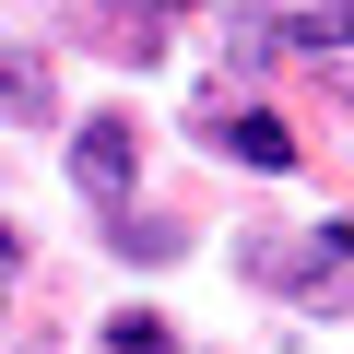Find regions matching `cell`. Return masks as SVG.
Here are the masks:
<instances>
[{"label":"cell","instance_id":"6da1fadb","mask_svg":"<svg viewBox=\"0 0 354 354\" xmlns=\"http://www.w3.org/2000/svg\"><path fill=\"white\" fill-rule=\"evenodd\" d=\"M342 260H354V225H295V236H248V248H236V272H248V283H283V295L330 283Z\"/></svg>","mask_w":354,"mask_h":354},{"label":"cell","instance_id":"7a4b0ae2","mask_svg":"<svg viewBox=\"0 0 354 354\" xmlns=\"http://www.w3.org/2000/svg\"><path fill=\"white\" fill-rule=\"evenodd\" d=\"M71 177H83V201H95V213H130L142 130H130V118H83V130H71Z\"/></svg>","mask_w":354,"mask_h":354},{"label":"cell","instance_id":"3957f363","mask_svg":"<svg viewBox=\"0 0 354 354\" xmlns=\"http://www.w3.org/2000/svg\"><path fill=\"white\" fill-rule=\"evenodd\" d=\"M201 142H213V153H236V165H260V177H283V165H295V130H283L272 106H213V118H201Z\"/></svg>","mask_w":354,"mask_h":354},{"label":"cell","instance_id":"277c9868","mask_svg":"<svg viewBox=\"0 0 354 354\" xmlns=\"http://www.w3.org/2000/svg\"><path fill=\"white\" fill-rule=\"evenodd\" d=\"M272 59H354V0H307V12H272Z\"/></svg>","mask_w":354,"mask_h":354},{"label":"cell","instance_id":"5b68a950","mask_svg":"<svg viewBox=\"0 0 354 354\" xmlns=\"http://www.w3.org/2000/svg\"><path fill=\"white\" fill-rule=\"evenodd\" d=\"M165 24H177V0H95V48L106 59H165Z\"/></svg>","mask_w":354,"mask_h":354},{"label":"cell","instance_id":"8992f818","mask_svg":"<svg viewBox=\"0 0 354 354\" xmlns=\"http://www.w3.org/2000/svg\"><path fill=\"white\" fill-rule=\"evenodd\" d=\"M0 118H12V130H48V118H59L48 59H36V48H12V36H0Z\"/></svg>","mask_w":354,"mask_h":354},{"label":"cell","instance_id":"52a82bcc","mask_svg":"<svg viewBox=\"0 0 354 354\" xmlns=\"http://www.w3.org/2000/svg\"><path fill=\"white\" fill-rule=\"evenodd\" d=\"M106 248H118V260H142V272H153V260H177V236H165L153 213H106Z\"/></svg>","mask_w":354,"mask_h":354},{"label":"cell","instance_id":"ba28073f","mask_svg":"<svg viewBox=\"0 0 354 354\" xmlns=\"http://www.w3.org/2000/svg\"><path fill=\"white\" fill-rule=\"evenodd\" d=\"M106 354H165V319H153V307H118V319H106Z\"/></svg>","mask_w":354,"mask_h":354},{"label":"cell","instance_id":"9c48e42d","mask_svg":"<svg viewBox=\"0 0 354 354\" xmlns=\"http://www.w3.org/2000/svg\"><path fill=\"white\" fill-rule=\"evenodd\" d=\"M12 260H24V236H12V225H0V283H12Z\"/></svg>","mask_w":354,"mask_h":354},{"label":"cell","instance_id":"30bf717a","mask_svg":"<svg viewBox=\"0 0 354 354\" xmlns=\"http://www.w3.org/2000/svg\"><path fill=\"white\" fill-rule=\"evenodd\" d=\"M12 354H48V342H12Z\"/></svg>","mask_w":354,"mask_h":354},{"label":"cell","instance_id":"8fae6325","mask_svg":"<svg viewBox=\"0 0 354 354\" xmlns=\"http://www.w3.org/2000/svg\"><path fill=\"white\" fill-rule=\"evenodd\" d=\"M342 95H354V59H342Z\"/></svg>","mask_w":354,"mask_h":354}]
</instances>
